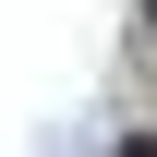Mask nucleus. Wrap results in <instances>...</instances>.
I'll return each mask as SVG.
<instances>
[{
	"instance_id": "1",
	"label": "nucleus",
	"mask_w": 157,
	"mask_h": 157,
	"mask_svg": "<svg viewBox=\"0 0 157 157\" xmlns=\"http://www.w3.org/2000/svg\"><path fill=\"white\" fill-rule=\"evenodd\" d=\"M121 157H157V145H121Z\"/></svg>"
},
{
	"instance_id": "2",
	"label": "nucleus",
	"mask_w": 157,
	"mask_h": 157,
	"mask_svg": "<svg viewBox=\"0 0 157 157\" xmlns=\"http://www.w3.org/2000/svg\"><path fill=\"white\" fill-rule=\"evenodd\" d=\"M145 24H157V0H145Z\"/></svg>"
}]
</instances>
